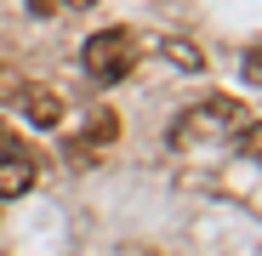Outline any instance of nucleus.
Listing matches in <instances>:
<instances>
[{"instance_id":"f257e3e1","label":"nucleus","mask_w":262,"mask_h":256,"mask_svg":"<svg viewBox=\"0 0 262 256\" xmlns=\"http://www.w3.org/2000/svg\"><path fill=\"white\" fill-rule=\"evenodd\" d=\"M245 125H256V120L239 103L205 97L200 108H183L177 120H171V143H177V148H216V143H239Z\"/></svg>"},{"instance_id":"0eeeda50","label":"nucleus","mask_w":262,"mask_h":256,"mask_svg":"<svg viewBox=\"0 0 262 256\" xmlns=\"http://www.w3.org/2000/svg\"><path fill=\"white\" fill-rule=\"evenodd\" d=\"M57 6H69V12H85V6H97V0H57Z\"/></svg>"},{"instance_id":"20e7f679","label":"nucleus","mask_w":262,"mask_h":256,"mask_svg":"<svg viewBox=\"0 0 262 256\" xmlns=\"http://www.w3.org/2000/svg\"><path fill=\"white\" fill-rule=\"evenodd\" d=\"M114 137H120V114H114V108H103V114H92L85 137H69V159H74V165H92V159H97V148H108Z\"/></svg>"},{"instance_id":"39448f33","label":"nucleus","mask_w":262,"mask_h":256,"mask_svg":"<svg viewBox=\"0 0 262 256\" xmlns=\"http://www.w3.org/2000/svg\"><path fill=\"white\" fill-rule=\"evenodd\" d=\"M23 114L34 120V125H63V97L52 91V85H23Z\"/></svg>"},{"instance_id":"423d86ee","label":"nucleus","mask_w":262,"mask_h":256,"mask_svg":"<svg viewBox=\"0 0 262 256\" xmlns=\"http://www.w3.org/2000/svg\"><path fill=\"white\" fill-rule=\"evenodd\" d=\"M160 52H165L171 63H177L183 74H200V68H205V57H200V46H188V40H177V34H165V40H160Z\"/></svg>"},{"instance_id":"7ed1b4c3","label":"nucleus","mask_w":262,"mask_h":256,"mask_svg":"<svg viewBox=\"0 0 262 256\" xmlns=\"http://www.w3.org/2000/svg\"><path fill=\"white\" fill-rule=\"evenodd\" d=\"M40 177V159L23 137H12V125H0V199H12V194H29Z\"/></svg>"},{"instance_id":"f03ea898","label":"nucleus","mask_w":262,"mask_h":256,"mask_svg":"<svg viewBox=\"0 0 262 256\" xmlns=\"http://www.w3.org/2000/svg\"><path fill=\"white\" fill-rule=\"evenodd\" d=\"M137 57H143V40H137V29H103V34H92V40H85V52H80L85 74H92V80H103V85L131 80Z\"/></svg>"}]
</instances>
